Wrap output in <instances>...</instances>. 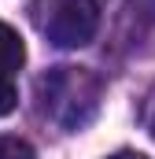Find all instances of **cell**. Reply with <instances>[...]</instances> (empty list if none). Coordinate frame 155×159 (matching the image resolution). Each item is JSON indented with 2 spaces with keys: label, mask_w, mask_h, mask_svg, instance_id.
<instances>
[{
  "label": "cell",
  "mask_w": 155,
  "mask_h": 159,
  "mask_svg": "<svg viewBox=\"0 0 155 159\" xmlns=\"http://www.w3.org/2000/svg\"><path fill=\"white\" fill-rule=\"evenodd\" d=\"M37 104L52 126H59L63 133H78L100 115L104 81L89 67H52L37 78Z\"/></svg>",
  "instance_id": "obj_1"
},
{
  "label": "cell",
  "mask_w": 155,
  "mask_h": 159,
  "mask_svg": "<svg viewBox=\"0 0 155 159\" xmlns=\"http://www.w3.org/2000/svg\"><path fill=\"white\" fill-rule=\"evenodd\" d=\"M30 19L55 48H85L100 30V0H30Z\"/></svg>",
  "instance_id": "obj_2"
},
{
  "label": "cell",
  "mask_w": 155,
  "mask_h": 159,
  "mask_svg": "<svg viewBox=\"0 0 155 159\" xmlns=\"http://www.w3.org/2000/svg\"><path fill=\"white\" fill-rule=\"evenodd\" d=\"M107 159H148V156H140V152H115V156H107Z\"/></svg>",
  "instance_id": "obj_7"
},
{
  "label": "cell",
  "mask_w": 155,
  "mask_h": 159,
  "mask_svg": "<svg viewBox=\"0 0 155 159\" xmlns=\"http://www.w3.org/2000/svg\"><path fill=\"white\" fill-rule=\"evenodd\" d=\"M148 129H152V137H155V100H152V107H148Z\"/></svg>",
  "instance_id": "obj_8"
},
{
  "label": "cell",
  "mask_w": 155,
  "mask_h": 159,
  "mask_svg": "<svg viewBox=\"0 0 155 159\" xmlns=\"http://www.w3.org/2000/svg\"><path fill=\"white\" fill-rule=\"evenodd\" d=\"M15 104H19V93H15V85L0 78V119H4V115H11V111H15Z\"/></svg>",
  "instance_id": "obj_6"
},
{
  "label": "cell",
  "mask_w": 155,
  "mask_h": 159,
  "mask_svg": "<svg viewBox=\"0 0 155 159\" xmlns=\"http://www.w3.org/2000/svg\"><path fill=\"white\" fill-rule=\"evenodd\" d=\"M0 159H33V148L22 137H0Z\"/></svg>",
  "instance_id": "obj_5"
},
{
  "label": "cell",
  "mask_w": 155,
  "mask_h": 159,
  "mask_svg": "<svg viewBox=\"0 0 155 159\" xmlns=\"http://www.w3.org/2000/svg\"><path fill=\"white\" fill-rule=\"evenodd\" d=\"M122 41L137 56H155V0H126Z\"/></svg>",
  "instance_id": "obj_3"
},
{
  "label": "cell",
  "mask_w": 155,
  "mask_h": 159,
  "mask_svg": "<svg viewBox=\"0 0 155 159\" xmlns=\"http://www.w3.org/2000/svg\"><path fill=\"white\" fill-rule=\"evenodd\" d=\"M22 63H26V44H22V37L7 22H0V78L11 81L15 70H22Z\"/></svg>",
  "instance_id": "obj_4"
}]
</instances>
